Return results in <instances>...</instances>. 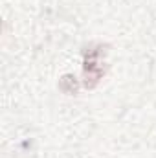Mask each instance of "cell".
I'll list each match as a JSON object with an SVG mask.
<instances>
[{"label": "cell", "mask_w": 156, "mask_h": 158, "mask_svg": "<svg viewBox=\"0 0 156 158\" xmlns=\"http://www.w3.org/2000/svg\"><path fill=\"white\" fill-rule=\"evenodd\" d=\"M59 90H61L63 94H68V96H72V94H77V90H79L77 79L74 77L72 74H66V76H63V77L59 79Z\"/></svg>", "instance_id": "1"}]
</instances>
